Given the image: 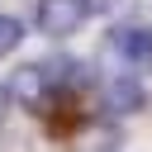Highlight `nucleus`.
<instances>
[{
  "label": "nucleus",
  "mask_w": 152,
  "mask_h": 152,
  "mask_svg": "<svg viewBox=\"0 0 152 152\" xmlns=\"http://www.w3.org/2000/svg\"><path fill=\"white\" fill-rule=\"evenodd\" d=\"M10 100L14 104H24V109H48V100H52V76H48V66H38V62H24L14 76H10Z\"/></svg>",
  "instance_id": "obj_1"
},
{
  "label": "nucleus",
  "mask_w": 152,
  "mask_h": 152,
  "mask_svg": "<svg viewBox=\"0 0 152 152\" xmlns=\"http://www.w3.org/2000/svg\"><path fill=\"white\" fill-rule=\"evenodd\" d=\"M90 10H95L90 0H38V28L48 38H66L86 24Z\"/></svg>",
  "instance_id": "obj_2"
},
{
  "label": "nucleus",
  "mask_w": 152,
  "mask_h": 152,
  "mask_svg": "<svg viewBox=\"0 0 152 152\" xmlns=\"http://www.w3.org/2000/svg\"><path fill=\"white\" fill-rule=\"evenodd\" d=\"M142 48H147V33H142V28L119 24V28H109V33H104L100 57H104V62L114 66V76H119V71H128L133 62H142Z\"/></svg>",
  "instance_id": "obj_3"
},
{
  "label": "nucleus",
  "mask_w": 152,
  "mask_h": 152,
  "mask_svg": "<svg viewBox=\"0 0 152 152\" xmlns=\"http://www.w3.org/2000/svg\"><path fill=\"white\" fill-rule=\"evenodd\" d=\"M104 109H109V114H133V109H142V86H138L128 71L109 76V81H104Z\"/></svg>",
  "instance_id": "obj_4"
},
{
  "label": "nucleus",
  "mask_w": 152,
  "mask_h": 152,
  "mask_svg": "<svg viewBox=\"0 0 152 152\" xmlns=\"http://www.w3.org/2000/svg\"><path fill=\"white\" fill-rule=\"evenodd\" d=\"M119 147V128L114 124H90L81 138V152H114Z\"/></svg>",
  "instance_id": "obj_5"
},
{
  "label": "nucleus",
  "mask_w": 152,
  "mask_h": 152,
  "mask_svg": "<svg viewBox=\"0 0 152 152\" xmlns=\"http://www.w3.org/2000/svg\"><path fill=\"white\" fill-rule=\"evenodd\" d=\"M19 43H24V24L14 14H0V57H10Z\"/></svg>",
  "instance_id": "obj_6"
},
{
  "label": "nucleus",
  "mask_w": 152,
  "mask_h": 152,
  "mask_svg": "<svg viewBox=\"0 0 152 152\" xmlns=\"http://www.w3.org/2000/svg\"><path fill=\"white\" fill-rule=\"evenodd\" d=\"M5 109H10V90L0 86V119H5Z\"/></svg>",
  "instance_id": "obj_7"
}]
</instances>
